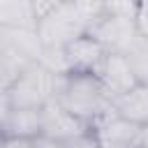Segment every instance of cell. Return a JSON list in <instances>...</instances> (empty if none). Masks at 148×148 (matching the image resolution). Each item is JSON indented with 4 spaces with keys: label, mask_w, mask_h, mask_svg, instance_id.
Returning <instances> with one entry per match:
<instances>
[{
    "label": "cell",
    "mask_w": 148,
    "mask_h": 148,
    "mask_svg": "<svg viewBox=\"0 0 148 148\" xmlns=\"http://www.w3.org/2000/svg\"><path fill=\"white\" fill-rule=\"evenodd\" d=\"M141 130L143 127L113 113V109L92 125L102 148H141Z\"/></svg>",
    "instance_id": "52a82bcc"
},
{
    "label": "cell",
    "mask_w": 148,
    "mask_h": 148,
    "mask_svg": "<svg viewBox=\"0 0 148 148\" xmlns=\"http://www.w3.org/2000/svg\"><path fill=\"white\" fill-rule=\"evenodd\" d=\"M32 2V9H35V16H37V21L42 18V16H46L49 12H53L56 7H60L62 2H67V0H30Z\"/></svg>",
    "instance_id": "5bb4252c"
},
{
    "label": "cell",
    "mask_w": 148,
    "mask_h": 148,
    "mask_svg": "<svg viewBox=\"0 0 148 148\" xmlns=\"http://www.w3.org/2000/svg\"><path fill=\"white\" fill-rule=\"evenodd\" d=\"M58 74L49 72L44 65H30L9 88L2 90V106L7 109H42L56 99Z\"/></svg>",
    "instance_id": "7a4b0ae2"
},
{
    "label": "cell",
    "mask_w": 148,
    "mask_h": 148,
    "mask_svg": "<svg viewBox=\"0 0 148 148\" xmlns=\"http://www.w3.org/2000/svg\"><path fill=\"white\" fill-rule=\"evenodd\" d=\"M56 102L88 125H95L111 111L113 97L97 74H62L58 79Z\"/></svg>",
    "instance_id": "6da1fadb"
},
{
    "label": "cell",
    "mask_w": 148,
    "mask_h": 148,
    "mask_svg": "<svg viewBox=\"0 0 148 148\" xmlns=\"http://www.w3.org/2000/svg\"><path fill=\"white\" fill-rule=\"evenodd\" d=\"M139 79V83H146L148 86V37H143L141 32L130 42V46L123 51Z\"/></svg>",
    "instance_id": "7c38bea8"
},
{
    "label": "cell",
    "mask_w": 148,
    "mask_h": 148,
    "mask_svg": "<svg viewBox=\"0 0 148 148\" xmlns=\"http://www.w3.org/2000/svg\"><path fill=\"white\" fill-rule=\"evenodd\" d=\"M141 148H148V125L141 130Z\"/></svg>",
    "instance_id": "e0dca14e"
},
{
    "label": "cell",
    "mask_w": 148,
    "mask_h": 148,
    "mask_svg": "<svg viewBox=\"0 0 148 148\" xmlns=\"http://www.w3.org/2000/svg\"><path fill=\"white\" fill-rule=\"evenodd\" d=\"M0 21L7 28H35L37 16L30 0H2Z\"/></svg>",
    "instance_id": "8fae6325"
},
{
    "label": "cell",
    "mask_w": 148,
    "mask_h": 148,
    "mask_svg": "<svg viewBox=\"0 0 148 148\" xmlns=\"http://www.w3.org/2000/svg\"><path fill=\"white\" fill-rule=\"evenodd\" d=\"M92 125H88L86 120L76 118L74 113H69L60 102L51 99L44 109H42V136L56 139V141H72L86 132H90Z\"/></svg>",
    "instance_id": "8992f818"
},
{
    "label": "cell",
    "mask_w": 148,
    "mask_h": 148,
    "mask_svg": "<svg viewBox=\"0 0 148 148\" xmlns=\"http://www.w3.org/2000/svg\"><path fill=\"white\" fill-rule=\"evenodd\" d=\"M62 53H65V62H67V74H97L109 49L95 35L83 32L76 39H72L62 49Z\"/></svg>",
    "instance_id": "5b68a950"
},
{
    "label": "cell",
    "mask_w": 148,
    "mask_h": 148,
    "mask_svg": "<svg viewBox=\"0 0 148 148\" xmlns=\"http://www.w3.org/2000/svg\"><path fill=\"white\" fill-rule=\"evenodd\" d=\"M90 35H95L109 51H125L130 42L139 35L132 12L123 9H104L90 23Z\"/></svg>",
    "instance_id": "277c9868"
},
{
    "label": "cell",
    "mask_w": 148,
    "mask_h": 148,
    "mask_svg": "<svg viewBox=\"0 0 148 148\" xmlns=\"http://www.w3.org/2000/svg\"><path fill=\"white\" fill-rule=\"evenodd\" d=\"M97 76L104 83V88L111 92V97H118L139 83V79H136V74L123 51H109L104 62L97 69Z\"/></svg>",
    "instance_id": "ba28073f"
},
{
    "label": "cell",
    "mask_w": 148,
    "mask_h": 148,
    "mask_svg": "<svg viewBox=\"0 0 148 148\" xmlns=\"http://www.w3.org/2000/svg\"><path fill=\"white\" fill-rule=\"evenodd\" d=\"M37 148H67V143L49 139V136H37Z\"/></svg>",
    "instance_id": "2e32d148"
},
{
    "label": "cell",
    "mask_w": 148,
    "mask_h": 148,
    "mask_svg": "<svg viewBox=\"0 0 148 148\" xmlns=\"http://www.w3.org/2000/svg\"><path fill=\"white\" fill-rule=\"evenodd\" d=\"M132 16L136 23V30L148 37V0H132Z\"/></svg>",
    "instance_id": "4fadbf2b"
},
{
    "label": "cell",
    "mask_w": 148,
    "mask_h": 148,
    "mask_svg": "<svg viewBox=\"0 0 148 148\" xmlns=\"http://www.w3.org/2000/svg\"><path fill=\"white\" fill-rule=\"evenodd\" d=\"M44 109V106H42ZM42 109H7L2 106V136H42Z\"/></svg>",
    "instance_id": "9c48e42d"
},
{
    "label": "cell",
    "mask_w": 148,
    "mask_h": 148,
    "mask_svg": "<svg viewBox=\"0 0 148 148\" xmlns=\"http://www.w3.org/2000/svg\"><path fill=\"white\" fill-rule=\"evenodd\" d=\"M111 109L120 118H125V120H130L139 127H146L148 125V86L136 83L132 90L113 97Z\"/></svg>",
    "instance_id": "30bf717a"
},
{
    "label": "cell",
    "mask_w": 148,
    "mask_h": 148,
    "mask_svg": "<svg viewBox=\"0 0 148 148\" xmlns=\"http://www.w3.org/2000/svg\"><path fill=\"white\" fill-rule=\"evenodd\" d=\"M2 148H37V139H25V136H2Z\"/></svg>",
    "instance_id": "9a60e30c"
},
{
    "label": "cell",
    "mask_w": 148,
    "mask_h": 148,
    "mask_svg": "<svg viewBox=\"0 0 148 148\" xmlns=\"http://www.w3.org/2000/svg\"><path fill=\"white\" fill-rule=\"evenodd\" d=\"M92 23V16L81 9L74 0L62 2L46 16H42L35 25V32L44 49H65L72 39L88 32Z\"/></svg>",
    "instance_id": "3957f363"
}]
</instances>
